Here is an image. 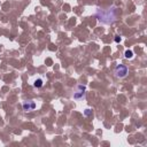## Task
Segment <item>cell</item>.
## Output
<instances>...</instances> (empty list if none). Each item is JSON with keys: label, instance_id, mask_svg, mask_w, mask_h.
<instances>
[{"label": "cell", "instance_id": "obj_1", "mask_svg": "<svg viewBox=\"0 0 147 147\" xmlns=\"http://www.w3.org/2000/svg\"><path fill=\"white\" fill-rule=\"evenodd\" d=\"M95 16L98 17V20L103 23V24H110L113 23L115 20H116V9L115 8H111V9H108V10H102V9H98L96 13H95Z\"/></svg>", "mask_w": 147, "mask_h": 147}, {"label": "cell", "instance_id": "obj_2", "mask_svg": "<svg viewBox=\"0 0 147 147\" xmlns=\"http://www.w3.org/2000/svg\"><path fill=\"white\" fill-rule=\"evenodd\" d=\"M114 74H115V76H116L117 78H124V77L129 74V69H127V67L124 65V64H118V65L115 68Z\"/></svg>", "mask_w": 147, "mask_h": 147}, {"label": "cell", "instance_id": "obj_3", "mask_svg": "<svg viewBox=\"0 0 147 147\" xmlns=\"http://www.w3.org/2000/svg\"><path fill=\"white\" fill-rule=\"evenodd\" d=\"M85 91H86V87H85L84 85H78V86H77V92L74 93V99L78 100V99L83 98L84 94H85Z\"/></svg>", "mask_w": 147, "mask_h": 147}, {"label": "cell", "instance_id": "obj_4", "mask_svg": "<svg viewBox=\"0 0 147 147\" xmlns=\"http://www.w3.org/2000/svg\"><path fill=\"white\" fill-rule=\"evenodd\" d=\"M22 107H23V110H25V111H31V110H33V109L37 107V105H36L34 101L30 100V101H25V102H23Z\"/></svg>", "mask_w": 147, "mask_h": 147}, {"label": "cell", "instance_id": "obj_5", "mask_svg": "<svg viewBox=\"0 0 147 147\" xmlns=\"http://www.w3.org/2000/svg\"><path fill=\"white\" fill-rule=\"evenodd\" d=\"M42 85H44V83H42V79H41V78L36 79V80H34V83H33V86H34V87H37V88H40Z\"/></svg>", "mask_w": 147, "mask_h": 147}, {"label": "cell", "instance_id": "obj_6", "mask_svg": "<svg viewBox=\"0 0 147 147\" xmlns=\"http://www.w3.org/2000/svg\"><path fill=\"white\" fill-rule=\"evenodd\" d=\"M132 56H133L132 51H126V52H125V57H126V59H131Z\"/></svg>", "mask_w": 147, "mask_h": 147}, {"label": "cell", "instance_id": "obj_7", "mask_svg": "<svg viewBox=\"0 0 147 147\" xmlns=\"http://www.w3.org/2000/svg\"><path fill=\"white\" fill-rule=\"evenodd\" d=\"M84 115L87 116V117L92 116V110H91V109H85V110H84Z\"/></svg>", "mask_w": 147, "mask_h": 147}, {"label": "cell", "instance_id": "obj_8", "mask_svg": "<svg viewBox=\"0 0 147 147\" xmlns=\"http://www.w3.org/2000/svg\"><path fill=\"white\" fill-rule=\"evenodd\" d=\"M115 41H116V42H119V41H121V37H119V36H116V37H115Z\"/></svg>", "mask_w": 147, "mask_h": 147}]
</instances>
